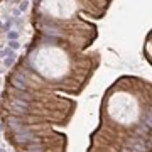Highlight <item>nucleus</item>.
I'll list each match as a JSON object with an SVG mask.
<instances>
[{
    "mask_svg": "<svg viewBox=\"0 0 152 152\" xmlns=\"http://www.w3.org/2000/svg\"><path fill=\"white\" fill-rule=\"evenodd\" d=\"M14 61H15V56H14V54L10 53V56H9V57H5V61H3V64H5V66L9 68V66H12V64H14Z\"/></svg>",
    "mask_w": 152,
    "mask_h": 152,
    "instance_id": "4",
    "label": "nucleus"
},
{
    "mask_svg": "<svg viewBox=\"0 0 152 152\" xmlns=\"http://www.w3.org/2000/svg\"><path fill=\"white\" fill-rule=\"evenodd\" d=\"M31 63L39 75L46 78H61L69 68V57L64 49L56 46H41L31 54Z\"/></svg>",
    "mask_w": 152,
    "mask_h": 152,
    "instance_id": "1",
    "label": "nucleus"
},
{
    "mask_svg": "<svg viewBox=\"0 0 152 152\" xmlns=\"http://www.w3.org/2000/svg\"><path fill=\"white\" fill-rule=\"evenodd\" d=\"M115 98H118V100L112 101V115L117 120H120V122L133 120L135 115H137L135 101L127 95H120V96H115Z\"/></svg>",
    "mask_w": 152,
    "mask_h": 152,
    "instance_id": "3",
    "label": "nucleus"
},
{
    "mask_svg": "<svg viewBox=\"0 0 152 152\" xmlns=\"http://www.w3.org/2000/svg\"><path fill=\"white\" fill-rule=\"evenodd\" d=\"M9 46H10L12 49H17V47H19V42H17V41H12V42H10Z\"/></svg>",
    "mask_w": 152,
    "mask_h": 152,
    "instance_id": "6",
    "label": "nucleus"
},
{
    "mask_svg": "<svg viewBox=\"0 0 152 152\" xmlns=\"http://www.w3.org/2000/svg\"><path fill=\"white\" fill-rule=\"evenodd\" d=\"M56 20H71L79 12L78 0H36V10Z\"/></svg>",
    "mask_w": 152,
    "mask_h": 152,
    "instance_id": "2",
    "label": "nucleus"
},
{
    "mask_svg": "<svg viewBox=\"0 0 152 152\" xmlns=\"http://www.w3.org/2000/svg\"><path fill=\"white\" fill-rule=\"evenodd\" d=\"M145 47H147V59L151 61V34H147V42H145Z\"/></svg>",
    "mask_w": 152,
    "mask_h": 152,
    "instance_id": "5",
    "label": "nucleus"
},
{
    "mask_svg": "<svg viewBox=\"0 0 152 152\" xmlns=\"http://www.w3.org/2000/svg\"><path fill=\"white\" fill-rule=\"evenodd\" d=\"M0 152H7V151H3V149H0Z\"/></svg>",
    "mask_w": 152,
    "mask_h": 152,
    "instance_id": "7",
    "label": "nucleus"
}]
</instances>
